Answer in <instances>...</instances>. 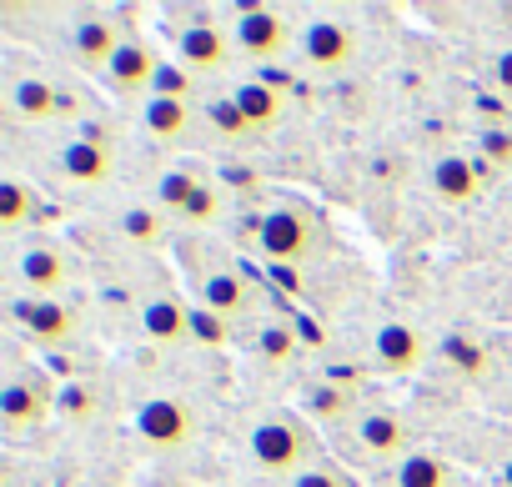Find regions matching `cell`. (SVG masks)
I'll return each instance as SVG.
<instances>
[{"mask_svg": "<svg viewBox=\"0 0 512 487\" xmlns=\"http://www.w3.org/2000/svg\"><path fill=\"white\" fill-rule=\"evenodd\" d=\"M246 447H251V462L256 467L272 472V477H287V482L297 472H307V467L322 462V447H317L307 417H297V412H267L262 422L251 427Z\"/></svg>", "mask_w": 512, "mask_h": 487, "instance_id": "6da1fadb", "label": "cell"}, {"mask_svg": "<svg viewBox=\"0 0 512 487\" xmlns=\"http://www.w3.org/2000/svg\"><path fill=\"white\" fill-rule=\"evenodd\" d=\"M256 241H262V257L282 272V267H297L312 257L317 247V216L307 206H277L256 221Z\"/></svg>", "mask_w": 512, "mask_h": 487, "instance_id": "7a4b0ae2", "label": "cell"}, {"mask_svg": "<svg viewBox=\"0 0 512 487\" xmlns=\"http://www.w3.org/2000/svg\"><path fill=\"white\" fill-rule=\"evenodd\" d=\"M136 432H141V442L156 447V452H181V447L201 432V417H196V407L181 402V397H146L141 412H136Z\"/></svg>", "mask_w": 512, "mask_h": 487, "instance_id": "3957f363", "label": "cell"}, {"mask_svg": "<svg viewBox=\"0 0 512 487\" xmlns=\"http://www.w3.org/2000/svg\"><path fill=\"white\" fill-rule=\"evenodd\" d=\"M56 397L61 387H51V377H11L0 387V422L26 432V427H41L46 417H56Z\"/></svg>", "mask_w": 512, "mask_h": 487, "instance_id": "277c9868", "label": "cell"}, {"mask_svg": "<svg viewBox=\"0 0 512 487\" xmlns=\"http://www.w3.org/2000/svg\"><path fill=\"white\" fill-rule=\"evenodd\" d=\"M231 41H236V51L251 56V61H272V56H282V51L292 46V26H287L282 11L246 6V11L236 16V26H231Z\"/></svg>", "mask_w": 512, "mask_h": 487, "instance_id": "5b68a950", "label": "cell"}, {"mask_svg": "<svg viewBox=\"0 0 512 487\" xmlns=\"http://www.w3.org/2000/svg\"><path fill=\"white\" fill-rule=\"evenodd\" d=\"M176 56H181V66H186L191 76H216V71L231 66L236 41H231V31L216 26V21H191V26L181 31V41H176Z\"/></svg>", "mask_w": 512, "mask_h": 487, "instance_id": "8992f818", "label": "cell"}, {"mask_svg": "<svg viewBox=\"0 0 512 487\" xmlns=\"http://www.w3.org/2000/svg\"><path fill=\"white\" fill-rule=\"evenodd\" d=\"M302 51H307V61H312L317 71L337 76V71H347V66L357 61V51H362V36H357L347 21H337V16H322V21H312V26H307V36H302Z\"/></svg>", "mask_w": 512, "mask_h": 487, "instance_id": "52a82bcc", "label": "cell"}, {"mask_svg": "<svg viewBox=\"0 0 512 487\" xmlns=\"http://www.w3.org/2000/svg\"><path fill=\"white\" fill-rule=\"evenodd\" d=\"M427 337L412 327V322H387V327H377V337H372V357H377V367L382 372H392V377H412L422 362H427Z\"/></svg>", "mask_w": 512, "mask_h": 487, "instance_id": "ba28073f", "label": "cell"}, {"mask_svg": "<svg viewBox=\"0 0 512 487\" xmlns=\"http://www.w3.org/2000/svg\"><path fill=\"white\" fill-rule=\"evenodd\" d=\"M161 66H166V61H161L146 41H131V36H126V46H121L116 61L106 66V81H111L116 96H146V91H156Z\"/></svg>", "mask_w": 512, "mask_h": 487, "instance_id": "9c48e42d", "label": "cell"}, {"mask_svg": "<svg viewBox=\"0 0 512 487\" xmlns=\"http://www.w3.org/2000/svg\"><path fill=\"white\" fill-rule=\"evenodd\" d=\"M16 322L26 327V337H36L41 347H66L76 337V312L56 297H21L16 302Z\"/></svg>", "mask_w": 512, "mask_h": 487, "instance_id": "30bf717a", "label": "cell"}, {"mask_svg": "<svg viewBox=\"0 0 512 487\" xmlns=\"http://www.w3.org/2000/svg\"><path fill=\"white\" fill-rule=\"evenodd\" d=\"M352 432H357V442H362V452L367 457H377V462H402L407 452H412V427L397 417V412H362L357 422H352Z\"/></svg>", "mask_w": 512, "mask_h": 487, "instance_id": "8fae6325", "label": "cell"}, {"mask_svg": "<svg viewBox=\"0 0 512 487\" xmlns=\"http://www.w3.org/2000/svg\"><path fill=\"white\" fill-rule=\"evenodd\" d=\"M11 111H16L21 121L46 126V121L76 116V101H71L61 86H51V81H41V76H26V81H16V86H11Z\"/></svg>", "mask_w": 512, "mask_h": 487, "instance_id": "7c38bea8", "label": "cell"}, {"mask_svg": "<svg viewBox=\"0 0 512 487\" xmlns=\"http://www.w3.org/2000/svg\"><path fill=\"white\" fill-rule=\"evenodd\" d=\"M61 171L76 181V186H106L116 176V151L106 136H76L66 151H61Z\"/></svg>", "mask_w": 512, "mask_h": 487, "instance_id": "4fadbf2b", "label": "cell"}, {"mask_svg": "<svg viewBox=\"0 0 512 487\" xmlns=\"http://www.w3.org/2000/svg\"><path fill=\"white\" fill-rule=\"evenodd\" d=\"M196 307L236 327L251 312V287L236 272H206V277H196Z\"/></svg>", "mask_w": 512, "mask_h": 487, "instance_id": "5bb4252c", "label": "cell"}, {"mask_svg": "<svg viewBox=\"0 0 512 487\" xmlns=\"http://www.w3.org/2000/svg\"><path fill=\"white\" fill-rule=\"evenodd\" d=\"M21 282L31 297H56L66 282H71V257L61 247H46V241H36V247L21 252Z\"/></svg>", "mask_w": 512, "mask_h": 487, "instance_id": "9a60e30c", "label": "cell"}, {"mask_svg": "<svg viewBox=\"0 0 512 487\" xmlns=\"http://www.w3.org/2000/svg\"><path fill=\"white\" fill-rule=\"evenodd\" d=\"M482 171H477V161H467V156H437L432 161V196L442 201V206H467V201H477L482 196Z\"/></svg>", "mask_w": 512, "mask_h": 487, "instance_id": "2e32d148", "label": "cell"}, {"mask_svg": "<svg viewBox=\"0 0 512 487\" xmlns=\"http://www.w3.org/2000/svg\"><path fill=\"white\" fill-rule=\"evenodd\" d=\"M141 332L156 347H186L191 342V307L181 297H151L141 307Z\"/></svg>", "mask_w": 512, "mask_h": 487, "instance_id": "e0dca14e", "label": "cell"}, {"mask_svg": "<svg viewBox=\"0 0 512 487\" xmlns=\"http://www.w3.org/2000/svg\"><path fill=\"white\" fill-rule=\"evenodd\" d=\"M121 46H126V36H121V26H116L111 16H86V21L76 26V61H81L86 71H106Z\"/></svg>", "mask_w": 512, "mask_h": 487, "instance_id": "ac0fdd59", "label": "cell"}, {"mask_svg": "<svg viewBox=\"0 0 512 487\" xmlns=\"http://www.w3.org/2000/svg\"><path fill=\"white\" fill-rule=\"evenodd\" d=\"M236 106L246 111V121H251L256 131H272V126L287 116L282 91H277V86H267V81H241V86H236Z\"/></svg>", "mask_w": 512, "mask_h": 487, "instance_id": "d6986e66", "label": "cell"}, {"mask_svg": "<svg viewBox=\"0 0 512 487\" xmlns=\"http://www.w3.org/2000/svg\"><path fill=\"white\" fill-rule=\"evenodd\" d=\"M191 126H196L191 101H166V96H151V101H146V131H151L156 141H186Z\"/></svg>", "mask_w": 512, "mask_h": 487, "instance_id": "ffe728a7", "label": "cell"}, {"mask_svg": "<svg viewBox=\"0 0 512 487\" xmlns=\"http://www.w3.org/2000/svg\"><path fill=\"white\" fill-rule=\"evenodd\" d=\"M397 487H457V467L437 452H407L397 467Z\"/></svg>", "mask_w": 512, "mask_h": 487, "instance_id": "44dd1931", "label": "cell"}, {"mask_svg": "<svg viewBox=\"0 0 512 487\" xmlns=\"http://www.w3.org/2000/svg\"><path fill=\"white\" fill-rule=\"evenodd\" d=\"M442 357H447L467 382H487V377H492V352H487L477 337H462V332L447 337V342H442Z\"/></svg>", "mask_w": 512, "mask_h": 487, "instance_id": "7402d4cb", "label": "cell"}, {"mask_svg": "<svg viewBox=\"0 0 512 487\" xmlns=\"http://www.w3.org/2000/svg\"><path fill=\"white\" fill-rule=\"evenodd\" d=\"M116 226L131 247H161L166 241V211L161 206H131V211H121Z\"/></svg>", "mask_w": 512, "mask_h": 487, "instance_id": "603a6c76", "label": "cell"}, {"mask_svg": "<svg viewBox=\"0 0 512 487\" xmlns=\"http://www.w3.org/2000/svg\"><path fill=\"white\" fill-rule=\"evenodd\" d=\"M96 412H101V392H96L91 382H71V387H61V397H56V417H61V422H71V427H91Z\"/></svg>", "mask_w": 512, "mask_h": 487, "instance_id": "cb8c5ba5", "label": "cell"}, {"mask_svg": "<svg viewBox=\"0 0 512 487\" xmlns=\"http://www.w3.org/2000/svg\"><path fill=\"white\" fill-rule=\"evenodd\" d=\"M206 126H211L221 141H246V136H256V126L246 121V111L236 106V96H216V101H206Z\"/></svg>", "mask_w": 512, "mask_h": 487, "instance_id": "d4e9b609", "label": "cell"}, {"mask_svg": "<svg viewBox=\"0 0 512 487\" xmlns=\"http://www.w3.org/2000/svg\"><path fill=\"white\" fill-rule=\"evenodd\" d=\"M31 211H36V196H31L26 181H16V176L0 181V226H6V231H21V226L31 221Z\"/></svg>", "mask_w": 512, "mask_h": 487, "instance_id": "484cf974", "label": "cell"}, {"mask_svg": "<svg viewBox=\"0 0 512 487\" xmlns=\"http://www.w3.org/2000/svg\"><path fill=\"white\" fill-rule=\"evenodd\" d=\"M256 352H262L267 367H287L297 357V332L282 327V322H272V327H262V337H256Z\"/></svg>", "mask_w": 512, "mask_h": 487, "instance_id": "4316f807", "label": "cell"}, {"mask_svg": "<svg viewBox=\"0 0 512 487\" xmlns=\"http://www.w3.org/2000/svg\"><path fill=\"white\" fill-rule=\"evenodd\" d=\"M196 186H201V176H191V171H166V176H161V211H166V216H181Z\"/></svg>", "mask_w": 512, "mask_h": 487, "instance_id": "83f0119b", "label": "cell"}, {"mask_svg": "<svg viewBox=\"0 0 512 487\" xmlns=\"http://www.w3.org/2000/svg\"><path fill=\"white\" fill-rule=\"evenodd\" d=\"M477 146H482V161L492 171H512V126H482Z\"/></svg>", "mask_w": 512, "mask_h": 487, "instance_id": "f1b7e54d", "label": "cell"}, {"mask_svg": "<svg viewBox=\"0 0 512 487\" xmlns=\"http://www.w3.org/2000/svg\"><path fill=\"white\" fill-rule=\"evenodd\" d=\"M216 216H221V196H216V186H211V181H201V186L191 191L186 211H181L176 221H186V226H211Z\"/></svg>", "mask_w": 512, "mask_h": 487, "instance_id": "f546056e", "label": "cell"}, {"mask_svg": "<svg viewBox=\"0 0 512 487\" xmlns=\"http://www.w3.org/2000/svg\"><path fill=\"white\" fill-rule=\"evenodd\" d=\"M191 342H201V347L221 352V347H231V322H221V317H211V312L191 307Z\"/></svg>", "mask_w": 512, "mask_h": 487, "instance_id": "4dcf8cb0", "label": "cell"}, {"mask_svg": "<svg viewBox=\"0 0 512 487\" xmlns=\"http://www.w3.org/2000/svg\"><path fill=\"white\" fill-rule=\"evenodd\" d=\"M191 71L186 66H161V76H156V91L151 96H166V101H191Z\"/></svg>", "mask_w": 512, "mask_h": 487, "instance_id": "1f68e13d", "label": "cell"}, {"mask_svg": "<svg viewBox=\"0 0 512 487\" xmlns=\"http://www.w3.org/2000/svg\"><path fill=\"white\" fill-rule=\"evenodd\" d=\"M287 487H347V477L337 472V467H327V462H317V467H307V472H297Z\"/></svg>", "mask_w": 512, "mask_h": 487, "instance_id": "d6a6232c", "label": "cell"}, {"mask_svg": "<svg viewBox=\"0 0 512 487\" xmlns=\"http://www.w3.org/2000/svg\"><path fill=\"white\" fill-rule=\"evenodd\" d=\"M312 412H317L322 422H342V417H347V397L332 392V387H322V392L312 397Z\"/></svg>", "mask_w": 512, "mask_h": 487, "instance_id": "836d02e7", "label": "cell"}, {"mask_svg": "<svg viewBox=\"0 0 512 487\" xmlns=\"http://www.w3.org/2000/svg\"><path fill=\"white\" fill-rule=\"evenodd\" d=\"M492 86H497V96L512 106V51H502V56L492 61Z\"/></svg>", "mask_w": 512, "mask_h": 487, "instance_id": "e575fe53", "label": "cell"}, {"mask_svg": "<svg viewBox=\"0 0 512 487\" xmlns=\"http://www.w3.org/2000/svg\"><path fill=\"white\" fill-rule=\"evenodd\" d=\"M502 482H507V487H512V457H507V462H502Z\"/></svg>", "mask_w": 512, "mask_h": 487, "instance_id": "d590c367", "label": "cell"}]
</instances>
